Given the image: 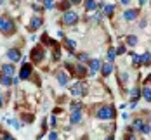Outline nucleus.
<instances>
[{"label": "nucleus", "mask_w": 151, "mask_h": 140, "mask_svg": "<svg viewBox=\"0 0 151 140\" xmlns=\"http://www.w3.org/2000/svg\"><path fill=\"white\" fill-rule=\"evenodd\" d=\"M16 31V23L12 17L9 16H0V33H4L5 36H11Z\"/></svg>", "instance_id": "obj_1"}, {"label": "nucleus", "mask_w": 151, "mask_h": 140, "mask_svg": "<svg viewBox=\"0 0 151 140\" xmlns=\"http://www.w3.org/2000/svg\"><path fill=\"white\" fill-rule=\"evenodd\" d=\"M96 118L97 119H103V121L113 119L115 118V109H113V106H101V107L96 111Z\"/></svg>", "instance_id": "obj_2"}, {"label": "nucleus", "mask_w": 151, "mask_h": 140, "mask_svg": "<svg viewBox=\"0 0 151 140\" xmlns=\"http://www.w3.org/2000/svg\"><path fill=\"white\" fill-rule=\"evenodd\" d=\"M85 92H87V87H85L83 81H76V83H73V85L70 87V93H71L73 97H83Z\"/></svg>", "instance_id": "obj_3"}, {"label": "nucleus", "mask_w": 151, "mask_h": 140, "mask_svg": "<svg viewBox=\"0 0 151 140\" xmlns=\"http://www.w3.org/2000/svg\"><path fill=\"white\" fill-rule=\"evenodd\" d=\"M63 23L66 26H75L76 23H78V14H76L75 11H66L63 14Z\"/></svg>", "instance_id": "obj_4"}, {"label": "nucleus", "mask_w": 151, "mask_h": 140, "mask_svg": "<svg viewBox=\"0 0 151 140\" xmlns=\"http://www.w3.org/2000/svg\"><path fill=\"white\" fill-rule=\"evenodd\" d=\"M44 26V17H40V16H31L30 23H28V31L30 33H35V31L38 30V28H42Z\"/></svg>", "instance_id": "obj_5"}, {"label": "nucleus", "mask_w": 151, "mask_h": 140, "mask_svg": "<svg viewBox=\"0 0 151 140\" xmlns=\"http://www.w3.org/2000/svg\"><path fill=\"white\" fill-rule=\"evenodd\" d=\"M31 59H33V62H42L44 59H45V50H44L40 45H37L33 50H31Z\"/></svg>", "instance_id": "obj_6"}, {"label": "nucleus", "mask_w": 151, "mask_h": 140, "mask_svg": "<svg viewBox=\"0 0 151 140\" xmlns=\"http://www.w3.org/2000/svg\"><path fill=\"white\" fill-rule=\"evenodd\" d=\"M0 73H2V75H5V76L14 78V75H16V66H14V62L2 64V68H0Z\"/></svg>", "instance_id": "obj_7"}, {"label": "nucleus", "mask_w": 151, "mask_h": 140, "mask_svg": "<svg viewBox=\"0 0 151 140\" xmlns=\"http://www.w3.org/2000/svg\"><path fill=\"white\" fill-rule=\"evenodd\" d=\"M31 73H33L31 64L23 62V66H21V69H19V80H28V78L31 76Z\"/></svg>", "instance_id": "obj_8"}, {"label": "nucleus", "mask_w": 151, "mask_h": 140, "mask_svg": "<svg viewBox=\"0 0 151 140\" xmlns=\"http://www.w3.org/2000/svg\"><path fill=\"white\" fill-rule=\"evenodd\" d=\"M87 64H89V75H91V76H94L97 71H101V66H103L101 59H91Z\"/></svg>", "instance_id": "obj_9"}, {"label": "nucleus", "mask_w": 151, "mask_h": 140, "mask_svg": "<svg viewBox=\"0 0 151 140\" xmlns=\"http://www.w3.org/2000/svg\"><path fill=\"white\" fill-rule=\"evenodd\" d=\"M7 59H9V61L11 62H19L21 61V50H19V48H9V50H7Z\"/></svg>", "instance_id": "obj_10"}, {"label": "nucleus", "mask_w": 151, "mask_h": 140, "mask_svg": "<svg viewBox=\"0 0 151 140\" xmlns=\"http://www.w3.org/2000/svg\"><path fill=\"white\" fill-rule=\"evenodd\" d=\"M56 80H58V83H59L61 87H66L68 83H70V76L64 73V71H56Z\"/></svg>", "instance_id": "obj_11"}, {"label": "nucleus", "mask_w": 151, "mask_h": 140, "mask_svg": "<svg viewBox=\"0 0 151 140\" xmlns=\"http://www.w3.org/2000/svg\"><path fill=\"white\" fill-rule=\"evenodd\" d=\"M99 7H101L103 16H106V17H111L113 12H115V5H113V4H101Z\"/></svg>", "instance_id": "obj_12"}, {"label": "nucleus", "mask_w": 151, "mask_h": 140, "mask_svg": "<svg viewBox=\"0 0 151 140\" xmlns=\"http://www.w3.org/2000/svg\"><path fill=\"white\" fill-rule=\"evenodd\" d=\"M137 16H139V9H127L123 12V19L125 21H134V19H137Z\"/></svg>", "instance_id": "obj_13"}, {"label": "nucleus", "mask_w": 151, "mask_h": 140, "mask_svg": "<svg viewBox=\"0 0 151 140\" xmlns=\"http://www.w3.org/2000/svg\"><path fill=\"white\" fill-rule=\"evenodd\" d=\"M82 119H83L82 111H71V114H70V123L71 124H78Z\"/></svg>", "instance_id": "obj_14"}, {"label": "nucleus", "mask_w": 151, "mask_h": 140, "mask_svg": "<svg viewBox=\"0 0 151 140\" xmlns=\"http://www.w3.org/2000/svg\"><path fill=\"white\" fill-rule=\"evenodd\" d=\"M113 69H115V66H113V62H104L103 66H101V75L103 76H109L111 73H113Z\"/></svg>", "instance_id": "obj_15"}, {"label": "nucleus", "mask_w": 151, "mask_h": 140, "mask_svg": "<svg viewBox=\"0 0 151 140\" xmlns=\"http://www.w3.org/2000/svg\"><path fill=\"white\" fill-rule=\"evenodd\" d=\"M83 9H85L87 12L97 11V2H96V0H83Z\"/></svg>", "instance_id": "obj_16"}, {"label": "nucleus", "mask_w": 151, "mask_h": 140, "mask_svg": "<svg viewBox=\"0 0 151 140\" xmlns=\"http://www.w3.org/2000/svg\"><path fill=\"white\" fill-rule=\"evenodd\" d=\"M64 47L70 50V55H73V52L76 48V42L75 40H70V38H64Z\"/></svg>", "instance_id": "obj_17"}, {"label": "nucleus", "mask_w": 151, "mask_h": 140, "mask_svg": "<svg viewBox=\"0 0 151 140\" xmlns=\"http://www.w3.org/2000/svg\"><path fill=\"white\" fill-rule=\"evenodd\" d=\"M137 42H139V38H137L136 35H127V36H125V45L136 47V45H137Z\"/></svg>", "instance_id": "obj_18"}, {"label": "nucleus", "mask_w": 151, "mask_h": 140, "mask_svg": "<svg viewBox=\"0 0 151 140\" xmlns=\"http://www.w3.org/2000/svg\"><path fill=\"white\" fill-rule=\"evenodd\" d=\"M0 85H2V87H11V85H14V83H12V78L11 76H5V75L0 73Z\"/></svg>", "instance_id": "obj_19"}, {"label": "nucleus", "mask_w": 151, "mask_h": 140, "mask_svg": "<svg viewBox=\"0 0 151 140\" xmlns=\"http://www.w3.org/2000/svg\"><path fill=\"white\" fill-rule=\"evenodd\" d=\"M141 95H142V99H144L146 102H151V87L141 88Z\"/></svg>", "instance_id": "obj_20"}, {"label": "nucleus", "mask_w": 151, "mask_h": 140, "mask_svg": "<svg viewBox=\"0 0 151 140\" xmlns=\"http://www.w3.org/2000/svg\"><path fill=\"white\" fill-rule=\"evenodd\" d=\"M73 69H76L75 73H76V75H78V76H85V75L89 73V71H87V68H85L83 64H76V66H75V68H73Z\"/></svg>", "instance_id": "obj_21"}, {"label": "nucleus", "mask_w": 151, "mask_h": 140, "mask_svg": "<svg viewBox=\"0 0 151 140\" xmlns=\"http://www.w3.org/2000/svg\"><path fill=\"white\" fill-rule=\"evenodd\" d=\"M130 99H132V102H136L137 99H141V88L139 87H134L130 90Z\"/></svg>", "instance_id": "obj_22"}, {"label": "nucleus", "mask_w": 151, "mask_h": 140, "mask_svg": "<svg viewBox=\"0 0 151 140\" xmlns=\"http://www.w3.org/2000/svg\"><path fill=\"white\" fill-rule=\"evenodd\" d=\"M82 109H83V102H80V100L70 102V111H82Z\"/></svg>", "instance_id": "obj_23"}, {"label": "nucleus", "mask_w": 151, "mask_h": 140, "mask_svg": "<svg viewBox=\"0 0 151 140\" xmlns=\"http://www.w3.org/2000/svg\"><path fill=\"white\" fill-rule=\"evenodd\" d=\"M142 126H144V121H142L141 118L132 121V130H134V131H141V130H142Z\"/></svg>", "instance_id": "obj_24"}, {"label": "nucleus", "mask_w": 151, "mask_h": 140, "mask_svg": "<svg viewBox=\"0 0 151 140\" xmlns=\"http://www.w3.org/2000/svg\"><path fill=\"white\" fill-rule=\"evenodd\" d=\"M52 61H61V47L56 45L54 48H52Z\"/></svg>", "instance_id": "obj_25"}, {"label": "nucleus", "mask_w": 151, "mask_h": 140, "mask_svg": "<svg viewBox=\"0 0 151 140\" xmlns=\"http://www.w3.org/2000/svg\"><path fill=\"white\" fill-rule=\"evenodd\" d=\"M132 64H134V68L142 66V55H139V54H132Z\"/></svg>", "instance_id": "obj_26"}, {"label": "nucleus", "mask_w": 151, "mask_h": 140, "mask_svg": "<svg viewBox=\"0 0 151 140\" xmlns=\"http://www.w3.org/2000/svg\"><path fill=\"white\" fill-rule=\"evenodd\" d=\"M106 59H108V62H113L115 59H116V50H115V48H109V50H108Z\"/></svg>", "instance_id": "obj_27"}, {"label": "nucleus", "mask_w": 151, "mask_h": 140, "mask_svg": "<svg viewBox=\"0 0 151 140\" xmlns=\"http://www.w3.org/2000/svg\"><path fill=\"white\" fill-rule=\"evenodd\" d=\"M151 64V54L150 52H144L142 54V66H150Z\"/></svg>", "instance_id": "obj_28"}, {"label": "nucleus", "mask_w": 151, "mask_h": 140, "mask_svg": "<svg viewBox=\"0 0 151 140\" xmlns=\"http://www.w3.org/2000/svg\"><path fill=\"white\" fill-rule=\"evenodd\" d=\"M76 57H78V61H80V62H89V61H91V59H89V54H87V52H80V54H78Z\"/></svg>", "instance_id": "obj_29"}, {"label": "nucleus", "mask_w": 151, "mask_h": 140, "mask_svg": "<svg viewBox=\"0 0 151 140\" xmlns=\"http://www.w3.org/2000/svg\"><path fill=\"white\" fill-rule=\"evenodd\" d=\"M70 4H71L70 0H64V2H61V4L58 5V7H59L61 11H64V12H66V11H68V7H70Z\"/></svg>", "instance_id": "obj_30"}, {"label": "nucleus", "mask_w": 151, "mask_h": 140, "mask_svg": "<svg viewBox=\"0 0 151 140\" xmlns=\"http://www.w3.org/2000/svg\"><path fill=\"white\" fill-rule=\"evenodd\" d=\"M118 80H120V83L127 81V80H129V73H127V71H120V75H118Z\"/></svg>", "instance_id": "obj_31"}, {"label": "nucleus", "mask_w": 151, "mask_h": 140, "mask_svg": "<svg viewBox=\"0 0 151 140\" xmlns=\"http://www.w3.org/2000/svg\"><path fill=\"white\" fill-rule=\"evenodd\" d=\"M0 140H16L11 133H7V131H2V139Z\"/></svg>", "instance_id": "obj_32"}, {"label": "nucleus", "mask_w": 151, "mask_h": 140, "mask_svg": "<svg viewBox=\"0 0 151 140\" xmlns=\"http://www.w3.org/2000/svg\"><path fill=\"white\" fill-rule=\"evenodd\" d=\"M127 52V45H120L116 48V55H122V54H125Z\"/></svg>", "instance_id": "obj_33"}, {"label": "nucleus", "mask_w": 151, "mask_h": 140, "mask_svg": "<svg viewBox=\"0 0 151 140\" xmlns=\"http://www.w3.org/2000/svg\"><path fill=\"white\" fill-rule=\"evenodd\" d=\"M151 131V126L148 123H144V126H142V130H141V133H144V135H148Z\"/></svg>", "instance_id": "obj_34"}, {"label": "nucleus", "mask_w": 151, "mask_h": 140, "mask_svg": "<svg viewBox=\"0 0 151 140\" xmlns=\"http://www.w3.org/2000/svg\"><path fill=\"white\" fill-rule=\"evenodd\" d=\"M44 4H45V9H49V11H50V9H54V5H56V4H54V0H45Z\"/></svg>", "instance_id": "obj_35"}, {"label": "nucleus", "mask_w": 151, "mask_h": 140, "mask_svg": "<svg viewBox=\"0 0 151 140\" xmlns=\"http://www.w3.org/2000/svg\"><path fill=\"white\" fill-rule=\"evenodd\" d=\"M7 123L11 124V126H14L16 130H17V128H21V124L17 123V121H16V119H9V121H7Z\"/></svg>", "instance_id": "obj_36"}, {"label": "nucleus", "mask_w": 151, "mask_h": 140, "mask_svg": "<svg viewBox=\"0 0 151 140\" xmlns=\"http://www.w3.org/2000/svg\"><path fill=\"white\" fill-rule=\"evenodd\" d=\"M58 139H59V135H58L56 131H50V133H49V140H58Z\"/></svg>", "instance_id": "obj_37"}, {"label": "nucleus", "mask_w": 151, "mask_h": 140, "mask_svg": "<svg viewBox=\"0 0 151 140\" xmlns=\"http://www.w3.org/2000/svg\"><path fill=\"white\" fill-rule=\"evenodd\" d=\"M50 126H52V128H56V126H58V119H56V116H52V118H50Z\"/></svg>", "instance_id": "obj_38"}, {"label": "nucleus", "mask_w": 151, "mask_h": 140, "mask_svg": "<svg viewBox=\"0 0 151 140\" xmlns=\"http://www.w3.org/2000/svg\"><path fill=\"white\" fill-rule=\"evenodd\" d=\"M31 7H33V11H35V12H42V5H37V4H33Z\"/></svg>", "instance_id": "obj_39"}, {"label": "nucleus", "mask_w": 151, "mask_h": 140, "mask_svg": "<svg viewBox=\"0 0 151 140\" xmlns=\"http://www.w3.org/2000/svg\"><path fill=\"white\" fill-rule=\"evenodd\" d=\"M123 140H136V135H132V133H130V135H125Z\"/></svg>", "instance_id": "obj_40"}, {"label": "nucleus", "mask_w": 151, "mask_h": 140, "mask_svg": "<svg viewBox=\"0 0 151 140\" xmlns=\"http://www.w3.org/2000/svg\"><path fill=\"white\" fill-rule=\"evenodd\" d=\"M120 4H122V5H129V4H130V0H120Z\"/></svg>", "instance_id": "obj_41"}, {"label": "nucleus", "mask_w": 151, "mask_h": 140, "mask_svg": "<svg viewBox=\"0 0 151 140\" xmlns=\"http://www.w3.org/2000/svg\"><path fill=\"white\" fill-rule=\"evenodd\" d=\"M2 106H4V95L0 93V107H2Z\"/></svg>", "instance_id": "obj_42"}, {"label": "nucleus", "mask_w": 151, "mask_h": 140, "mask_svg": "<svg viewBox=\"0 0 151 140\" xmlns=\"http://www.w3.org/2000/svg\"><path fill=\"white\" fill-rule=\"evenodd\" d=\"M137 2H139V5H144L146 4V0H137Z\"/></svg>", "instance_id": "obj_43"}, {"label": "nucleus", "mask_w": 151, "mask_h": 140, "mask_svg": "<svg viewBox=\"0 0 151 140\" xmlns=\"http://www.w3.org/2000/svg\"><path fill=\"white\" fill-rule=\"evenodd\" d=\"M70 2H71V4H80L82 0H70Z\"/></svg>", "instance_id": "obj_44"}, {"label": "nucleus", "mask_w": 151, "mask_h": 140, "mask_svg": "<svg viewBox=\"0 0 151 140\" xmlns=\"http://www.w3.org/2000/svg\"><path fill=\"white\" fill-rule=\"evenodd\" d=\"M106 140H115V139H113V137H108V139H106Z\"/></svg>", "instance_id": "obj_45"}, {"label": "nucleus", "mask_w": 151, "mask_h": 140, "mask_svg": "<svg viewBox=\"0 0 151 140\" xmlns=\"http://www.w3.org/2000/svg\"><path fill=\"white\" fill-rule=\"evenodd\" d=\"M37 2H38V4H42V2H45V0H37Z\"/></svg>", "instance_id": "obj_46"}, {"label": "nucleus", "mask_w": 151, "mask_h": 140, "mask_svg": "<svg viewBox=\"0 0 151 140\" xmlns=\"http://www.w3.org/2000/svg\"><path fill=\"white\" fill-rule=\"evenodd\" d=\"M0 4H4V0H0Z\"/></svg>", "instance_id": "obj_47"}, {"label": "nucleus", "mask_w": 151, "mask_h": 140, "mask_svg": "<svg viewBox=\"0 0 151 140\" xmlns=\"http://www.w3.org/2000/svg\"><path fill=\"white\" fill-rule=\"evenodd\" d=\"M0 137H2V130H0Z\"/></svg>", "instance_id": "obj_48"}, {"label": "nucleus", "mask_w": 151, "mask_h": 140, "mask_svg": "<svg viewBox=\"0 0 151 140\" xmlns=\"http://www.w3.org/2000/svg\"><path fill=\"white\" fill-rule=\"evenodd\" d=\"M150 126H151V119H150Z\"/></svg>", "instance_id": "obj_49"}, {"label": "nucleus", "mask_w": 151, "mask_h": 140, "mask_svg": "<svg viewBox=\"0 0 151 140\" xmlns=\"http://www.w3.org/2000/svg\"><path fill=\"white\" fill-rule=\"evenodd\" d=\"M150 5H151V2H150Z\"/></svg>", "instance_id": "obj_50"}]
</instances>
